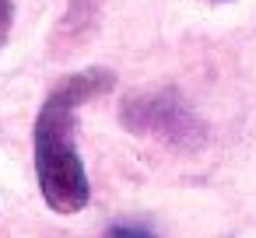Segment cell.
Listing matches in <instances>:
<instances>
[{
    "instance_id": "3957f363",
    "label": "cell",
    "mask_w": 256,
    "mask_h": 238,
    "mask_svg": "<svg viewBox=\"0 0 256 238\" xmlns=\"http://www.w3.org/2000/svg\"><path fill=\"white\" fill-rule=\"evenodd\" d=\"M106 238H158V235L148 231L144 224H112L106 231Z\"/></svg>"
},
{
    "instance_id": "7a4b0ae2",
    "label": "cell",
    "mask_w": 256,
    "mask_h": 238,
    "mask_svg": "<svg viewBox=\"0 0 256 238\" xmlns=\"http://www.w3.org/2000/svg\"><path fill=\"white\" fill-rule=\"evenodd\" d=\"M120 119L126 130L144 133L158 144L179 147V151H196L207 140V126L200 116L182 102L179 91H134L120 105Z\"/></svg>"
},
{
    "instance_id": "5b68a950",
    "label": "cell",
    "mask_w": 256,
    "mask_h": 238,
    "mask_svg": "<svg viewBox=\"0 0 256 238\" xmlns=\"http://www.w3.org/2000/svg\"><path fill=\"white\" fill-rule=\"evenodd\" d=\"M210 4H228V0H210Z\"/></svg>"
},
{
    "instance_id": "6da1fadb",
    "label": "cell",
    "mask_w": 256,
    "mask_h": 238,
    "mask_svg": "<svg viewBox=\"0 0 256 238\" xmlns=\"http://www.w3.org/2000/svg\"><path fill=\"white\" fill-rule=\"evenodd\" d=\"M112 84H116V77L106 67H88V70L67 74L50 88V95L36 116V133H32L36 179H39V193H42L46 207L56 214H78L92 200L88 172H84V161L78 154L74 112L88 98L109 91Z\"/></svg>"
},
{
    "instance_id": "277c9868",
    "label": "cell",
    "mask_w": 256,
    "mask_h": 238,
    "mask_svg": "<svg viewBox=\"0 0 256 238\" xmlns=\"http://www.w3.org/2000/svg\"><path fill=\"white\" fill-rule=\"evenodd\" d=\"M11 21H14V0H0V46L11 35Z\"/></svg>"
}]
</instances>
